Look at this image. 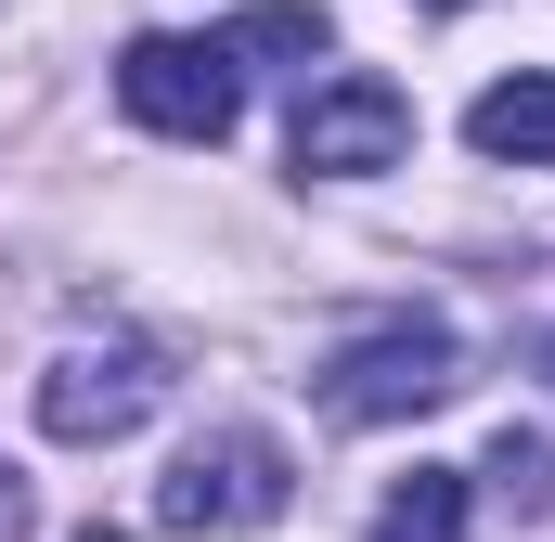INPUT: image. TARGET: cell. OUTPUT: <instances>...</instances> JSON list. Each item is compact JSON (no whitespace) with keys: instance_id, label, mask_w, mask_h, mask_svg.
Returning a JSON list of instances; mask_svg holds the SVG:
<instances>
[{"instance_id":"6","label":"cell","mask_w":555,"mask_h":542,"mask_svg":"<svg viewBox=\"0 0 555 542\" xmlns=\"http://www.w3.org/2000/svg\"><path fill=\"white\" fill-rule=\"evenodd\" d=\"M465 142L491 168H555V78H491L465 104Z\"/></svg>"},{"instance_id":"8","label":"cell","mask_w":555,"mask_h":542,"mask_svg":"<svg viewBox=\"0 0 555 542\" xmlns=\"http://www.w3.org/2000/svg\"><path fill=\"white\" fill-rule=\"evenodd\" d=\"M220 39H233V65H310L336 26H323V0H259V13H233Z\"/></svg>"},{"instance_id":"11","label":"cell","mask_w":555,"mask_h":542,"mask_svg":"<svg viewBox=\"0 0 555 542\" xmlns=\"http://www.w3.org/2000/svg\"><path fill=\"white\" fill-rule=\"evenodd\" d=\"M414 13H465V0H414Z\"/></svg>"},{"instance_id":"4","label":"cell","mask_w":555,"mask_h":542,"mask_svg":"<svg viewBox=\"0 0 555 542\" xmlns=\"http://www.w3.org/2000/svg\"><path fill=\"white\" fill-rule=\"evenodd\" d=\"M155 401H168V349H155V336H78V349L39 375V426H52L65 452L130 439Z\"/></svg>"},{"instance_id":"3","label":"cell","mask_w":555,"mask_h":542,"mask_svg":"<svg viewBox=\"0 0 555 542\" xmlns=\"http://www.w3.org/2000/svg\"><path fill=\"white\" fill-rule=\"evenodd\" d=\"M117 104H130V130H155V142H233L246 65H233V39H130V52H117Z\"/></svg>"},{"instance_id":"10","label":"cell","mask_w":555,"mask_h":542,"mask_svg":"<svg viewBox=\"0 0 555 542\" xmlns=\"http://www.w3.org/2000/svg\"><path fill=\"white\" fill-rule=\"evenodd\" d=\"M0 542H39V504H26V478L0 465Z\"/></svg>"},{"instance_id":"2","label":"cell","mask_w":555,"mask_h":542,"mask_svg":"<svg viewBox=\"0 0 555 542\" xmlns=\"http://www.w3.org/2000/svg\"><path fill=\"white\" fill-rule=\"evenodd\" d=\"M452 388H465V349H452V323H414V310L323 362V413L336 426H401V413H439Z\"/></svg>"},{"instance_id":"9","label":"cell","mask_w":555,"mask_h":542,"mask_svg":"<svg viewBox=\"0 0 555 542\" xmlns=\"http://www.w3.org/2000/svg\"><path fill=\"white\" fill-rule=\"evenodd\" d=\"M478 478H491V491H504L517 517H555V439H543V426H504Z\"/></svg>"},{"instance_id":"7","label":"cell","mask_w":555,"mask_h":542,"mask_svg":"<svg viewBox=\"0 0 555 542\" xmlns=\"http://www.w3.org/2000/svg\"><path fill=\"white\" fill-rule=\"evenodd\" d=\"M375 542H465V465H414L375 504Z\"/></svg>"},{"instance_id":"5","label":"cell","mask_w":555,"mask_h":542,"mask_svg":"<svg viewBox=\"0 0 555 542\" xmlns=\"http://www.w3.org/2000/svg\"><path fill=\"white\" fill-rule=\"evenodd\" d=\"M401 155H414V104L375 65L310 78V104H297V168L310 181H362V168H401Z\"/></svg>"},{"instance_id":"1","label":"cell","mask_w":555,"mask_h":542,"mask_svg":"<svg viewBox=\"0 0 555 542\" xmlns=\"http://www.w3.org/2000/svg\"><path fill=\"white\" fill-rule=\"evenodd\" d=\"M284 504H297V465H284L272 426H207L168 478H155V530H272Z\"/></svg>"}]
</instances>
